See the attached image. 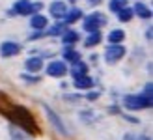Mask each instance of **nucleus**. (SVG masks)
I'll return each instance as SVG.
<instances>
[{
    "label": "nucleus",
    "instance_id": "obj_1",
    "mask_svg": "<svg viewBox=\"0 0 153 140\" xmlns=\"http://www.w3.org/2000/svg\"><path fill=\"white\" fill-rule=\"evenodd\" d=\"M11 116H13V120H15V123H17V125H22L25 129L37 131L36 123H34V120H32V116H30V112L26 110V108L17 106V108H15V110L11 112Z\"/></svg>",
    "mask_w": 153,
    "mask_h": 140
},
{
    "label": "nucleus",
    "instance_id": "obj_2",
    "mask_svg": "<svg viewBox=\"0 0 153 140\" xmlns=\"http://www.w3.org/2000/svg\"><path fill=\"white\" fill-rule=\"evenodd\" d=\"M125 106L127 108H148L151 106V95H129L125 97Z\"/></svg>",
    "mask_w": 153,
    "mask_h": 140
},
{
    "label": "nucleus",
    "instance_id": "obj_3",
    "mask_svg": "<svg viewBox=\"0 0 153 140\" xmlns=\"http://www.w3.org/2000/svg\"><path fill=\"white\" fill-rule=\"evenodd\" d=\"M101 25H106V17L101 13H91L90 17L84 21V30H88V32H94L97 30Z\"/></svg>",
    "mask_w": 153,
    "mask_h": 140
},
{
    "label": "nucleus",
    "instance_id": "obj_4",
    "mask_svg": "<svg viewBox=\"0 0 153 140\" xmlns=\"http://www.w3.org/2000/svg\"><path fill=\"white\" fill-rule=\"evenodd\" d=\"M123 54H125V49L121 45H110L108 49H106V52H105V58H106L108 64H114V62H118Z\"/></svg>",
    "mask_w": 153,
    "mask_h": 140
},
{
    "label": "nucleus",
    "instance_id": "obj_5",
    "mask_svg": "<svg viewBox=\"0 0 153 140\" xmlns=\"http://www.w3.org/2000/svg\"><path fill=\"white\" fill-rule=\"evenodd\" d=\"M45 112H47V116H49V120H51V123H52V125L56 127V131H60V133H62V135H65V136L69 135V129L65 127V123H64L62 120H60V118H58V116H56L54 112L51 110L49 106H45Z\"/></svg>",
    "mask_w": 153,
    "mask_h": 140
},
{
    "label": "nucleus",
    "instance_id": "obj_6",
    "mask_svg": "<svg viewBox=\"0 0 153 140\" xmlns=\"http://www.w3.org/2000/svg\"><path fill=\"white\" fill-rule=\"evenodd\" d=\"M34 10H39V6L30 4L28 0H19V2L13 6V11H15V13H19V15H30Z\"/></svg>",
    "mask_w": 153,
    "mask_h": 140
},
{
    "label": "nucleus",
    "instance_id": "obj_7",
    "mask_svg": "<svg viewBox=\"0 0 153 140\" xmlns=\"http://www.w3.org/2000/svg\"><path fill=\"white\" fill-rule=\"evenodd\" d=\"M47 73L51 77H64L67 73V67H65L64 62H52V64L47 67Z\"/></svg>",
    "mask_w": 153,
    "mask_h": 140
},
{
    "label": "nucleus",
    "instance_id": "obj_8",
    "mask_svg": "<svg viewBox=\"0 0 153 140\" xmlns=\"http://www.w3.org/2000/svg\"><path fill=\"white\" fill-rule=\"evenodd\" d=\"M19 52V45L17 43H11V41H6L0 45V54H2L4 58L7 56H13V54H17Z\"/></svg>",
    "mask_w": 153,
    "mask_h": 140
},
{
    "label": "nucleus",
    "instance_id": "obj_9",
    "mask_svg": "<svg viewBox=\"0 0 153 140\" xmlns=\"http://www.w3.org/2000/svg\"><path fill=\"white\" fill-rule=\"evenodd\" d=\"M10 135H11V140H32V138H30V136H28L22 129L13 127V125L10 127Z\"/></svg>",
    "mask_w": 153,
    "mask_h": 140
},
{
    "label": "nucleus",
    "instance_id": "obj_10",
    "mask_svg": "<svg viewBox=\"0 0 153 140\" xmlns=\"http://www.w3.org/2000/svg\"><path fill=\"white\" fill-rule=\"evenodd\" d=\"M30 25H32V28H36V30H43L47 26V19H45L43 15H34V17L30 19Z\"/></svg>",
    "mask_w": 153,
    "mask_h": 140
},
{
    "label": "nucleus",
    "instance_id": "obj_11",
    "mask_svg": "<svg viewBox=\"0 0 153 140\" xmlns=\"http://www.w3.org/2000/svg\"><path fill=\"white\" fill-rule=\"evenodd\" d=\"M51 13L54 15V17H64V15L67 13L65 11V4L64 2H54L51 6Z\"/></svg>",
    "mask_w": 153,
    "mask_h": 140
},
{
    "label": "nucleus",
    "instance_id": "obj_12",
    "mask_svg": "<svg viewBox=\"0 0 153 140\" xmlns=\"http://www.w3.org/2000/svg\"><path fill=\"white\" fill-rule=\"evenodd\" d=\"M91 84H94V82H91V79H90V77H86V75H82V77H76V79H75V86L76 88H91Z\"/></svg>",
    "mask_w": 153,
    "mask_h": 140
},
{
    "label": "nucleus",
    "instance_id": "obj_13",
    "mask_svg": "<svg viewBox=\"0 0 153 140\" xmlns=\"http://www.w3.org/2000/svg\"><path fill=\"white\" fill-rule=\"evenodd\" d=\"M41 66H43L41 58H30V60H26V67H28L32 73H34V71H39Z\"/></svg>",
    "mask_w": 153,
    "mask_h": 140
},
{
    "label": "nucleus",
    "instance_id": "obj_14",
    "mask_svg": "<svg viewBox=\"0 0 153 140\" xmlns=\"http://www.w3.org/2000/svg\"><path fill=\"white\" fill-rule=\"evenodd\" d=\"M133 13H138L142 19H148V17H151V11L148 10L144 4H134V10H133Z\"/></svg>",
    "mask_w": 153,
    "mask_h": 140
},
{
    "label": "nucleus",
    "instance_id": "obj_15",
    "mask_svg": "<svg viewBox=\"0 0 153 140\" xmlns=\"http://www.w3.org/2000/svg\"><path fill=\"white\" fill-rule=\"evenodd\" d=\"M133 10H129V7H121V10H118V19L121 21V22H127L129 19L133 17Z\"/></svg>",
    "mask_w": 153,
    "mask_h": 140
},
{
    "label": "nucleus",
    "instance_id": "obj_16",
    "mask_svg": "<svg viewBox=\"0 0 153 140\" xmlns=\"http://www.w3.org/2000/svg\"><path fill=\"white\" fill-rule=\"evenodd\" d=\"M99 41H101V34H99L97 30H94V32H90L88 39H86V45H88V47H94V45H97Z\"/></svg>",
    "mask_w": 153,
    "mask_h": 140
},
{
    "label": "nucleus",
    "instance_id": "obj_17",
    "mask_svg": "<svg viewBox=\"0 0 153 140\" xmlns=\"http://www.w3.org/2000/svg\"><path fill=\"white\" fill-rule=\"evenodd\" d=\"M123 37H125V34L121 32V30H114L108 36V41L110 43H120V41H123Z\"/></svg>",
    "mask_w": 153,
    "mask_h": 140
},
{
    "label": "nucleus",
    "instance_id": "obj_18",
    "mask_svg": "<svg viewBox=\"0 0 153 140\" xmlns=\"http://www.w3.org/2000/svg\"><path fill=\"white\" fill-rule=\"evenodd\" d=\"M84 73H86V66L80 64V62H75V66H73V79H76V77H82Z\"/></svg>",
    "mask_w": 153,
    "mask_h": 140
},
{
    "label": "nucleus",
    "instance_id": "obj_19",
    "mask_svg": "<svg viewBox=\"0 0 153 140\" xmlns=\"http://www.w3.org/2000/svg\"><path fill=\"white\" fill-rule=\"evenodd\" d=\"M80 17H82V11H80V10H76V7H75V10H71L69 13L65 15L67 22H76V21H79Z\"/></svg>",
    "mask_w": 153,
    "mask_h": 140
},
{
    "label": "nucleus",
    "instance_id": "obj_20",
    "mask_svg": "<svg viewBox=\"0 0 153 140\" xmlns=\"http://www.w3.org/2000/svg\"><path fill=\"white\" fill-rule=\"evenodd\" d=\"M76 39H79V34H76V32H67V34L64 36V43H65V45H71V43H75Z\"/></svg>",
    "mask_w": 153,
    "mask_h": 140
},
{
    "label": "nucleus",
    "instance_id": "obj_21",
    "mask_svg": "<svg viewBox=\"0 0 153 140\" xmlns=\"http://www.w3.org/2000/svg\"><path fill=\"white\" fill-rule=\"evenodd\" d=\"M125 4H127V0H110V10L118 11L121 7H125Z\"/></svg>",
    "mask_w": 153,
    "mask_h": 140
},
{
    "label": "nucleus",
    "instance_id": "obj_22",
    "mask_svg": "<svg viewBox=\"0 0 153 140\" xmlns=\"http://www.w3.org/2000/svg\"><path fill=\"white\" fill-rule=\"evenodd\" d=\"M64 56L69 60V62H79V52H76V51H65Z\"/></svg>",
    "mask_w": 153,
    "mask_h": 140
},
{
    "label": "nucleus",
    "instance_id": "obj_23",
    "mask_svg": "<svg viewBox=\"0 0 153 140\" xmlns=\"http://www.w3.org/2000/svg\"><path fill=\"white\" fill-rule=\"evenodd\" d=\"M62 32H64V26L62 25H54V26H52V30H49L51 36H58V34H62Z\"/></svg>",
    "mask_w": 153,
    "mask_h": 140
},
{
    "label": "nucleus",
    "instance_id": "obj_24",
    "mask_svg": "<svg viewBox=\"0 0 153 140\" xmlns=\"http://www.w3.org/2000/svg\"><path fill=\"white\" fill-rule=\"evenodd\" d=\"M101 0H88V4H91V6H95V4H99Z\"/></svg>",
    "mask_w": 153,
    "mask_h": 140
},
{
    "label": "nucleus",
    "instance_id": "obj_25",
    "mask_svg": "<svg viewBox=\"0 0 153 140\" xmlns=\"http://www.w3.org/2000/svg\"><path fill=\"white\" fill-rule=\"evenodd\" d=\"M69 2H76V0H69Z\"/></svg>",
    "mask_w": 153,
    "mask_h": 140
}]
</instances>
